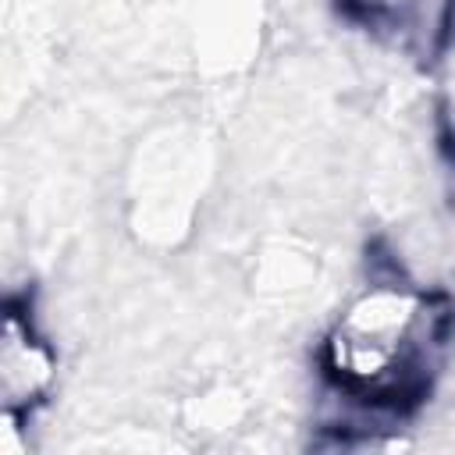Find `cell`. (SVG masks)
<instances>
[{
    "instance_id": "7a4b0ae2",
    "label": "cell",
    "mask_w": 455,
    "mask_h": 455,
    "mask_svg": "<svg viewBox=\"0 0 455 455\" xmlns=\"http://www.w3.org/2000/svg\"><path fill=\"white\" fill-rule=\"evenodd\" d=\"M345 7L370 32L423 60L444 46L455 14V0H345Z\"/></svg>"
},
{
    "instance_id": "6da1fadb",
    "label": "cell",
    "mask_w": 455,
    "mask_h": 455,
    "mask_svg": "<svg viewBox=\"0 0 455 455\" xmlns=\"http://www.w3.org/2000/svg\"><path fill=\"white\" fill-rule=\"evenodd\" d=\"M451 323V302L441 295L398 281L370 284L334 320L323 370L348 402L405 412L427 398Z\"/></svg>"
},
{
    "instance_id": "3957f363",
    "label": "cell",
    "mask_w": 455,
    "mask_h": 455,
    "mask_svg": "<svg viewBox=\"0 0 455 455\" xmlns=\"http://www.w3.org/2000/svg\"><path fill=\"white\" fill-rule=\"evenodd\" d=\"M50 377H53V352L32 331V320L11 306L4 320V341H0V391H4L7 416L36 405L50 387Z\"/></svg>"
}]
</instances>
